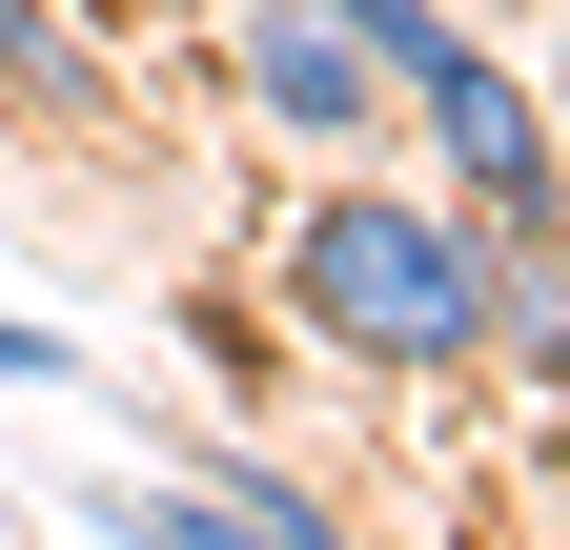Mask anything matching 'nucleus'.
Wrapping results in <instances>:
<instances>
[{
    "mask_svg": "<svg viewBox=\"0 0 570 550\" xmlns=\"http://www.w3.org/2000/svg\"><path fill=\"white\" fill-rule=\"evenodd\" d=\"M265 286H285V326H306L326 367H367V387H469L489 367V245H469V204L449 184H387L367 144L285 204Z\"/></svg>",
    "mask_w": 570,
    "mask_h": 550,
    "instance_id": "obj_1",
    "label": "nucleus"
},
{
    "mask_svg": "<svg viewBox=\"0 0 570 550\" xmlns=\"http://www.w3.org/2000/svg\"><path fill=\"white\" fill-rule=\"evenodd\" d=\"M530 102H550V164H570V61H550V82H530Z\"/></svg>",
    "mask_w": 570,
    "mask_h": 550,
    "instance_id": "obj_8",
    "label": "nucleus"
},
{
    "mask_svg": "<svg viewBox=\"0 0 570 550\" xmlns=\"http://www.w3.org/2000/svg\"><path fill=\"white\" fill-rule=\"evenodd\" d=\"M0 387H61V407H82V347H61L41 306H0Z\"/></svg>",
    "mask_w": 570,
    "mask_h": 550,
    "instance_id": "obj_6",
    "label": "nucleus"
},
{
    "mask_svg": "<svg viewBox=\"0 0 570 550\" xmlns=\"http://www.w3.org/2000/svg\"><path fill=\"white\" fill-rule=\"evenodd\" d=\"M164 429V469H122V490H82V530L102 550H367L306 469H265L225 407H142Z\"/></svg>",
    "mask_w": 570,
    "mask_h": 550,
    "instance_id": "obj_2",
    "label": "nucleus"
},
{
    "mask_svg": "<svg viewBox=\"0 0 570 550\" xmlns=\"http://www.w3.org/2000/svg\"><path fill=\"white\" fill-rule=\"evenodd\" d=\"M225 102L265 122V144H387V61H367V0H225Z\"/></svg>",
    "mask_w": 570,
    "mask_h": 550,
    "instance_id": "obj_3",
    "label": "nucleus"
},
{
    "mask_svg": "<svg viewBox=\"0 0 570 550\" xmlns=\"http://www.w3.org/2000/svg\"><path fill=\"white\" fill-rule=\"evenodd\" d=\"M0 102H21V122H82L102 102V41L61 21V0H0Z\"/></svg>",
    "mask_w": 570,
    "mask_h": 550,
    "instance_id": "obj_4",
    "label": "nucleus"
},
{
    "mask_svg": "<svg viewBox=\"0 0 570 550\" xmlns=\"http://www.w3.org/2000/svg\"><path fill=\"white\" fill-rule=\"evenodd\" d=\"M82 41H164V21H204V0H61Z\"/></svg>",
    "mask_w": 570,
    "mask_h": 550,
    "instance_id": "obj_7",
    "label": "nucleus"
},
{
    "mask_svg": "<svg viewBox=\"0 0 570 550\" xmlns=\"http://www.w3.org/2000/svg\"><path fill=\"white\" fill-rule=\"evenodd\" d=\"M184 367H204V387H225V407H265V326H245L225 286H184Z\"/></svg>",
    "mask_w": 570,
    "mask_h": 550,
    "instance_id": "obj_5",
    "label": "nucleus"
}]
</instances>
